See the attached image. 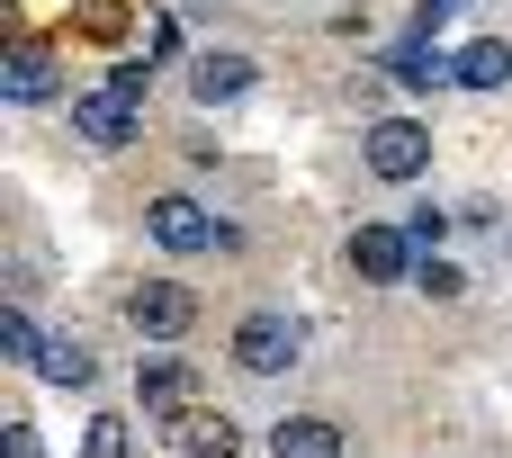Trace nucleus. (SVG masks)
Segmentation results:
<instances>
[{"instance_id":"f257e3e1","label":"nucleus","mask_w":512,"mask_h":458,"mask_svg":"<svg viewBox=\"0 0 512 458\" xmlns=\"http://www.w3.org/2000/svg\"><path fill=\"white\" fill-rule=\"evenodd\" d=\"M297 351H306V324H297L288 306H261V315L234 324V369H243V378H288Z\"/></svg>"},{"instance_id":"f03ea898","label":"nucleus","mask_w":512,"mask_h":458,"mask_svg":"<svg viewBox=\"0 0 512 458\" xmlns=\"http://www.w3.org/2000/svg\"><path fill=\"white\" fill-rule=\"evenodd\" d=\"M360 162H369L378 180H423V171H432V126H414V117H378V126L360 135Z\"/></svg>"},{"instance_id":"7ed1b4c3","label":"nucleus","mask_w":512,"mask_h":458,"mask_svg":"<svg viewBox=\"0 0 512 458\" xmlns=\"http://www.w3.org/2000/svg\"><path fill=\"white\" fill-rule=\"evenodd\" d=\"M144 234H153L162 252H207V243H234V225H216V216H207L198 198H180V189L144 207Z\"/></svg>"},{"instance_id":"20e7f679","label":"nucleus","mask_w":512,"mask_h":458,"mask_svg":"<svg viewBox=\"0 0 512 458\" xmlns=\"http://www.w3.org/2000/svg\"><path fill=\"white\" fill-rule=\"evenodd\" d=\"M126 324H135L144 342H180V333L198 324V297H189L180 279H144V288L126 297Z\"/></svg>"},{"instance_id":"39448f33","label":"nucleus","mask_w":512,"mask_h":458,"mask_svg":"<svg viewBox=\"0 0 512 458\" xmlns=\"http://www.w3.org/2000/svg\"><path fill=\"white\" fill-rule=\"evenodd\" d=\"M351 270H360L369 288H387V279H414L423 261H414V243H405L396 225H360V234H351Z\"/></svg>"},{"instance_id":"423d86ee","label":"nucleus","mask_w":512,"mask_h":458,"mask_svg":"<svg viewBox=\"0 0 512 458\" xmlns=\"http://www.w3.org/2000/svg\"><path fill=\"white\" fill-rule=\"evenodd\" d=\"M162 432H171V450H189V458H234V450H243L234 414H207V405H180Z\"/></svg>"},{"instance_id":"0eeeda50","label":"nucleus","mask_w":512,"mask_h":458,"mask_svg":"<svg viewBox=\"0 0 512 458\" xmlns=\"http://www.w3.org/2000/svg\"><path fill=\"white\" fill-rule=\"evenodd\" d=\"M72 135H81V144H99V153H117V144L135 135V99H117V90L72 99Z\"/></svg>"},{"instance_id":"6e6552de","label":"nucleus","mask_w":512,"mask_h":458,"mask_svg":"<svg viewBox=\"0 0 512 458\" xmlns=\"http://www.w3.org/2000/svg\"><path fill=\"white\" fill-rule=\"evenodd\" d=\"M0 90H9L18 108H45V99L63 90V72H54V54H45V45H18V54L0 63Z\"/></svg>"},{"instance_id":"1a4fd4ad","label":"nucleus","mask_w":512,"mask_h":458,"mask_svg":"<svg viewBox=\"0 0 512 458\" xmlns=\"http://www.w3.org/2000/svg\"><path fill=\"white\" fill-rule=\"evenodd\" d=\"M252 90V54H198L189 63V99L198 108H225V99H243Z\"/></svg>"},{"instance_id":"9d476101","label":"nucleus","mask_w":512,"mask_h":458,"mask_svg":"<svg viewBox=\"0 0 512 458\" xmlns=\"http://www.w3.org/2000/svg\"><path fill=\"white\" fill-rule=\"evenodd\" d=\"M270 458H342V432H333L324 414H288V423L270 432Z\"/></svg>"},{"instance_id":"9b49d317","label":"nucleus","mask_w":512,"mask_h":458,"mask_svg":"<svg viewBox=\"0 0 512 458\" xmlns=\"http://www.w3.org/2000/svg\"><path fill=\"white\" fill-rule=\"evenodd\" d=\"M387 72H396V81H405V90H441V81H450V72H459V63H450V54H441V45H432V36H405V45H396V54H387Z\"/></svg>"},{"instance_id":"f8f14e48","label":"nucleus","mask_w":512,"mask_h":458,"mask_svg":"<svg viewBox=\"0 0 512 458\" xmlns=\"http://www.w3.org/2000/svg\"><path fill=\"white\" fill-rule=\"evenodd\" d=\"M450 81H459V90H504V81H512V45H504V36H477V45L459 54Z\"/></svg>"},{"instance_id":"ddd939ff","label":"nucleus","mask_w":512,"mask_h":458,"mask_svg":"<svg viewBox=\"0 0 512 458\" xmlns=\"http://www.w3.org/2000/svg\"><path fill=\"white\" fill-rule=\"evenodd\" d=\"M135 387H144V414H162V423H171V414H180V396H189L180 360H144V378H135Z\"/></svg>"},{"instance_id":"4468645a","label":"nucleus","mask_w":512,"mask_h":458,"mask_svg":"<svg viewBox=\"0 0 512 458\" xmlns=\"http://www.w3.org/2000/svg\"><path fill=\"white\" fill-rule=\"evenodd\" d=\"M36 378H54V387H90V378H99V360H90L81 342H45V360H36Z\"/></svg>"},{"instance_id":"2eb2a0df","label":"nucleus","mask_w":512,"mask_h":458,"mask_svg":"<svg viewBox=\"0 0 512 458\" xmlns=\"http://www.w3.org/2000/svg\"><path fill=\"white\" fill-rule=\"evenodd\" d=\"M0 351H9L18 369H36V360H45V342H36V324H27V306H9V315H0Z\"/></svg>"},{"instance_id":"dca6fc26","label":"nucleus","mask_w":512,"mask_h":458,"mask_svg":"<svg viewBox=\"0 0 512 458\" xmlns=\"http://www.w3.org/2000/svg\"><path fill=\"white\" fill-rule=\"evenodd\" d=\"M414 288H423V297H459V288H468V270H450L441 252H423V270H414Z\"/></svg>"},{"instance_id":"f3484780","label":"nucleus","mask_w":512,"mask_h":458,"mask_svg":"<svg viewBox=\"0 0 512 458\" xmlns=\"http://www.w3.org/2000/svg\"><path fill=\"white\" fill-rule=\"evenodd\" d=\"M81 458H126V414H99L90 441H81Z\"/></svg>"},{"instance_id":"a211bd4d","label":"nucleus","mask_w":512,"mask_h":458,"mask_svg":"<svg viewBox=\"0 0 512 458\" xmlns=\"http://www.w3.org/2000/svg\"><path fill=\"white\" fill-rule=\"evenodd\" d=\"M441 234H450V216H441V207H414V216H405V243H414V252H432Z\"/></svg>"},{"instance_id":"6ab92c4d","label":"nucleus","mask_w":512,"mask_h":458,"mask_svg":"<svg viewBox=\"0 0 512 458\" xmlns=\"http://www.w3.org/2000/svg\"><path fill=\"white\" fill-rule=\"evenodd\" d=\"M0 450H9V458H45V441H36V423L9 414V423H0Z\"/></svg>"},{"instance_id":"aec40b11","label":"nucleus","mask_w":512,"mask_h":458,"mask_svg":"<svg viewBox=\"0 0 512 458\" xmlns=\"http://www.w3.org/2000/svg\"><path fill=\"white\" fill-rule=\"evenodd\" d=\"M144 81H153V63H108V90L117 99H144Z\"/></svg>"},{"instance_id":"412c9836","label":"nucleus","mask_w":512,"mask_h":458,"mask_svg":"<svg viewBox=\"0 0 512 458\" xmlns=\"http://www.w3.org/2000/svg\"><path fill=\"white\" fill-rule=\"evenodd\" d=\"M459 9H468V0H423V18H414V36H441V27H450Z\"/></svg>"}]
</instances>
